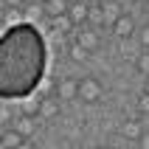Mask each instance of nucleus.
Listing matches in <instances>:
<instances>
[{
    "label": "nucleus",
    "instance_id": "1",
    "mask_svg": "<svg viewBox=\"0 0 149 149\" xmlns=\"http://www.w3.org/2000/svg\"><path fill=\"white\" fill-rule=\"evenodd\" d=\"M48 68V45L31 23L8 25L0 40V96L25 99L40 87Z\"/></svg>",
    "mask_w": 149,
    "mask_h": 149
},
{
    "label": "nucleus",
    "instance_id": "2",
    "mask_svg": "<svg viewBox=\"0 0 149 149\" xmlns=\"http://www.w3.org/2000/svg\"><path fill=\"white\" fill-rule=\"evenodd\" d=\"M101 93H104V87H101V82L96 79V76H84V79H79V99H82V101L96 104V101L101 99Z\"/></svg>",
    "mask_w": 149,
    "mask_h": 149
},
{
    "label": "nucleus",
    "instance_id": "3",
    "mask_svg": "<svg viewBox=\"0 0 149 149\" xmlns=\"http://www.w3.org/2000/svg\"><path fill=\"white\" fill-rule=\"evenodd\" d=\"M56 99L59 101L79 99V79H59L56 82Z\"/></svg>",
    "mask_w": 149,
    "mask_h": 149
},
{
    "label": "nucleus",
    "instance_id": "4",
    "mask_svg": "<svg viewBox=\"0 0 149 149\" xmlns=\"http://www.w3.org/2000/svg\"><path fill=\"white\" fill-rule=\"evenodd\" d=\"M110 28H113V34H116V37L130 40V37H132V31H135V23H132V17H130V14H121L116 23L110 25Z\"/></svg>",
    "mask_w": 149,
    "mask_h": 149
},
{
    "label": "nucleus",
    "instance_id": "5",
    "mask_svg": "<svg viewBox=\"0 0 149 149\" xmlns=\"http://www.w3.org/2000/svg\"><path fill=\"white\" fill-rule=\"evenodd\" d=\"M121 135H124L127 141H141V135H143L141 121H135V118H127L124 124H121Z\"/></svg>",
    "mask_w": 149,
    "mask_h": 149
},
{
    "label": "nucleus",
    "instance_id": "6",
    "mask_svg": "<svg viewBox=\"0 0 149 149\" xmlns=\"http://www.w3.org/2000/svg\"><path fill=\"white\" fill-rule=\"evenodd\" d=\"M0 143L6 149H14V146H25V135L20 132V130H14V127H8L6 132H3V138H0Z\"/></svg>",
    "mask_w": 149,
    "mask_h": 149
},
{
    "label": "nucleus",
    "instance_id": "7",
    "mask_svg": "<svg viewBox=\"0 0 149 149\" xmlns=\"http://www.w3.org/2000/svg\"><path fill=\"white\" fill-rule=\"evenodd\" d=\"M101 11H104V23L107 25H113L118 20V17L124 14V11H121V3H118V0H104V3H101Z\"/></svg>",
    "mask_w": 149,
    "mask_h": 149
},
{
    "label": "nucleus",
    "instance_id": "8",
    "mask_svg": "<svg viewBox=\"0 0 149 149\" xmlns=\"http://www.w3.org/2000/svg\"><path fill=\"white\" fill-rule=\"evenodd\" d=\"M68 14H70V20H73L76 25H79V23H87V14H90V6H87L84 0H76L73 6L68 8Z\"/></svg>",
    "mask_w": 149,
    "mask_h": 149
},
{
    "label": "nucleus",
    "instance_id": "9",
    "mask_svg": "<svg viewBox=\"0 0 149 149\" xmlns=\"http://www.w3.org/2000/svg\"><path fill=\"white\" fill-rule=\"evenodd\" d=\"M76 42H79L82 48H87V51H96V48H99V37H96L93 28H82V31L76 34Z\"/></svg>",
    "mask_w": 149,
    "mask_h": 149
},
{
    "label": "nucleus",
    "instance_id": "10",
    "mask_svg": "<svg viewBox=\"0 0 149 149\" xmlns=\"http://www.w3.org/2000/svg\"><path fill=\"white\" fill-rule=\"evenodd\" d=\"M51 20V25H54V31H59V34H70L73 31V20H70V14H59V17H48Z\"/></svg>",
    "mask_w": 149,
    "mask_h": 149
},
{
    "label": "nucleus",
    "instance_id": "11",
    "mask_svg": "<svg viewBox=\"0 0 149 149\" xmlns=\"http://www.w3.org/2000/svg\"><path fill=\"white\" fill-rule=\"evenodd\" d=\"M45 3V17H59V14H68V0H42Z\"/></svg>",
    "mask_w": 149,
    "mask_h": 149
},
{
    "label": "nucleus",
    "instance_id": "12",
    "mask_svg": "<svg viewBox=\"0 0 149 149\" xmlns=\"http://www.w3.org/2000/svg\"><path fill=\"white\" fill-rule=\"evenodd\" d=\"M14 130H20L25 138H31V135H34V116H25V113H20V118H17V124H14Z\"/></svg>",
    "mask_w": 149,
    "mask_h": 149
},
{
    "label": "nucleus",
    "instance_id": "13",
    "mask_svg": "<svg viewBox=\"0 0 149 149\" xmlns=\"http://www.w3.org/2000/svg\"><path fill=\"white\" fill-rule=\"evenodd\" d=\"M23 104H20V113H25V116H40V107H42V101L31 99V96H25V99H20Z\"/></svg>",
    "mask_w": 149,
    "mask_h": 149
},
{
    "label": "nucleus",
    "instance_id": "14",
    "mask_svg": "<svg viewBox=\"0 0 149 149\" xmlns=\"http://www.w3.org/2000/svg\"><path fill=\"white\" fill-rule=\"evenodd\" d=\"M56 113H59V104H56V99H42L40 116H45V118H54Z\"/></svg>",
    "mask_w": 149,
    "mask_h": 149
},
{
    "label": "nucleus",
    "instance_id": "15",
    "mask_svg": "<svg viewBox=\"0 0 149 149\" xmlns=\"http://www.w3.org/2000/svg\"><path fill=\"white\" fill-rule=\"evenodd\" d=\"M87 23H90V25H107V23H104V11H101V6H90Z\"/></svg>",
    "mask_w": 149,
    "mask_h": 149
},
{
    "label": "nucleus",
    "instance_id": "16",
    "mask_svg": "<svg viewBox=\"0 0 149 149\" xmlns=\"http://www.w3.org/2000/svg\"><path fill=\"white\" fill-rule=\"evenodd\" d=\"M135 68H138L143 76H149V51H143V54L135 56Z\"/></svg>",
    "mask_w": 149,
    "mask_h": 149
},
{
    "label": "nucleus",
    "instance_id": "17",
    "mask_svg": "<svg viewBox=\"0 0 149 149\" xmlns=\"http://www.w3.org/2000/svg\"><path fill=\"white\" fill-rule=\"evenodd\" d=\"M70 56H73L76 62H84V59L90 56V51H87V48H82L79 42H73V45H70Z\"/></svg>",
    "mask_w": 149,
    "mask_h": 149
},
{
    "label": "nucleus",
    "instance_id": "18",
    "mask_svg": "<svg viewBox=\"0 0 149 149\" xmlns=\"http://www.w3.org/2000/svg\"><path fill=\"white\" fill-rule=\"evenodd\" d=\"M25 11H28V17H31V20H37V17H45V3H37V6H28Z\"/></svg>",
    "mask_w": 149,
    "mask_h": 149
},
{
    "label": "nucleus",
    "instance_id": "19",
    "mask_svg": "<svg viewBox=\"0 0 149 149\" xmlns=\"http://www.w3.org/2000/svg\"><path fill=\"white\" fill-rule=\"evenodd\" d=\"M138 113H143V116H149V93L143 90V96L138 99Z\"/></svg>",
    "mask_w": 149,
    "mask_h": 149
},
{
    "label": "nucleus",
    "instance_id": "20",
    "mask_svg": "<svg viewBox=\"0 0 149 149\" xmlns=\"http://www.w3.org/2000/svg\"><path fill=\"white\" fill-rule=\"evenodd\" d=\"M138 42H141L143 48L149 51V25H146V28H141V37H138Z\"/></svg>",
    "mask_w": 149,
    "mask_h": 149
},
{
    "label": "nucleus",
    "instance_id": "21",
    "mask_svg": "<svg viewBox=\"0 0 149 149\" xmlns=\"http://www.w3.org/2000/svg\"><path fill=\"white\" fill-rule=\"evenodd\" d=\"M0 121H3V124H8V121H11V113H8V107H0Z\"/></svg>",
    "mask_w": 149,
    "mask_h": 149
},
{
    "label": "nucleus",
    "instance_id": "22",
    "mask_svg": "<svg viewBox=\"0 0 149 149\" xmlns=\"http://www.w3.org/2000/svg\"><path fill=\"white\" fill-rule=\"evenodd\" d=\"M141 146H143V149H149V132H143V135H141Z\"/></svg>",
    "mask_w": 149,
    "mask_h": 149
},
{
    "label": "nucleus",
    "instance_id": "23",
    "mask_svg": "<svg viewBox=\"0 0 149 149\" xmlns=\"http://www.w3.org/2000/svg\"><path fill=\"white\" fill-rule=\"evenodd\" d=\"M6 3H8V6H20V8L25 6V0H6Z\"/></svg>",
    "mask_w": 149,
    "mask_h": 149
},
{
    "label": "nucleus",
    "instance_id": "24",
    "mask_svg": "<svg viewBox=\"0 0 149 149\" xmlns=\"http://www.w3.org/2000/svg\"><path fill=\"white\" fill-rule=\"evenodd\" d=\"M143 90H146V93H149V76H146V82H143Z\"/></svg>",
    "mask_w": 149,
    "mask_h": 149
},
{
    "label": "nucleus",
    "instance_id": "25",
    "mask_svg": "<svg viewBox=\"0 0 149 149\" xmlns=\"http://www.w3.org/2000/svg\"><path fill=\"white\" fill-rule=\"evenodd\" d=\"M141 3H149V0H141Z\"/></svg>",
    "mask_w": 149,
    "mask_h": 149
},
{
    "label": "nucleus",
    "instance_id": "26",
    "mask_svg": "<svg viewBox=\"0 0 149 149\" xmlns=\"http://www.w3.org/2000/svg\"><path fill=\"white\" fill-rule=\"evenodd\" d=\"M146 11H149V3H146Z\"/></svg>",
    "mask_w": 149,
    "mask_h": 149
}]
</instances>
